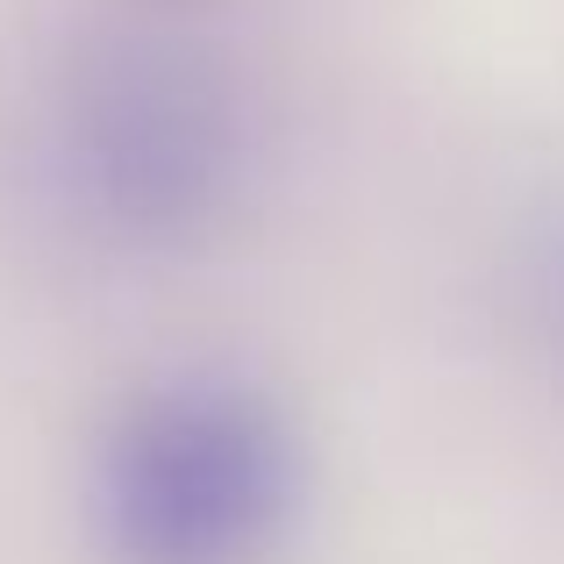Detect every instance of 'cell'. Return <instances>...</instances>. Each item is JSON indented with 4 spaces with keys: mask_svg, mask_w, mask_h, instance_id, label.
I'll return each instance as SVG.
<instances>
[{
    "mask_svg": "<svg viewBox=\"0 0 564 564\" xmlns=\"http://www.w3.org/2000/svg\"><path fill=\"white\" fill-rule=\"evenodd\" d=\"M94 500L122 564H250L293 500V436L236 379H165L108 429Z\"/></svg>",
    "mask_w": 564,
    "mask_h": 564,
    "instance_id": "6da1fadb",
    "label": "cell"
},
{
    "mask_svg": "<svg viewBox=\"0 0 564 564\" xmlns=\"http://www.w3.org/2000/svg\"><path fill=\"white\" fill-rule=\"evenodd\" d=\"M243 129L236 100L193 51L115 43L65 94V165L100 221L180 236L229 200Z\"/></svg>",
    "mask_w": 564,
    "mask_h": 564,
    "instance_id": "7a4b0ae2",
    "label": "cell"
}]
</instances>
